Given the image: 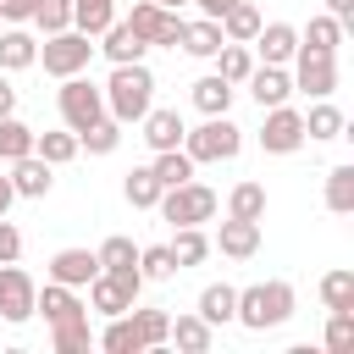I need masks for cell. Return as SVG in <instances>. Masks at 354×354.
<instances>
[{
  "instance_id": "e575fe53",
  "label": "cell",
  "mask_w": 354,
  "mask_h": 354,
  "mask_svg": "<svg viewBox=\"0 0 354 354\" xmlns=\"http://www.w3.org/2000/svg\"><path fill=\"white\" fill-rule=\"evenodd\" d=\"M22 155H33V127H22L17 116H0V160L11 166Z\"/></svg>"
},
{
  "instance_id": "7402d4cb",
  "label": "cell",
  "mask_w": 354,
  "mask_h": 354,
  "mask_svg": "<svg viewBox=\"0 0 354 354\" xmlns=\"http://www.w3.org/2000/svg\"><path fill=\"white\" fill-rule=\"evenodd\" d=\"M111 22H116V0H72V28H77V33L100 39Z\"/></svg>"
},
{
  "instance_id": "1f68e13d",
  "label": "cell",
  "mask_w": 354,
  "mask_h": 354,
  "mask_svg": "<svg viewBox=\"0 0 354 354\" xmlns=\"http://www.w3.org/2000/svg\"><path fill=\"white\" fill-rule=\"evenodd\" d=\"M33 155L50 160V166H66V160L77 155V133H72V127H66V133H33Z\"/></svg>"
},
{
  "instance_id": "7a4b0ae2",
  "label": "cell",
  "mask_w": 354,
  "mask_h": 354,
  "mask_svg": "<svg viewBox=\"0 0 354 354\" xmlns=\"http://www.w3.org/2000/svg\"><path fill=\"white\" fill-rule=\"evenodd\" d=\"M293 315V288L288 282H254V288H238V310L232 321H243L249 332H271Z\"/></svg>"
},
{
  "instance_id": "c3c4849f",
  "label": "cell",
  "mask_w": 354,
  "mask_h": 354,
  "mask_svg": "<svg viewBox=\"0 0 354 354\" xmlns=\"http://www.w3.org/2000/svg\"><path fill=\"white\" fill-rule=\"evenodd\" d=\"M17 205V188H11V177H0V216Z\"/></svg>"
},
{
  "instance_id": "44dd1931",
  "label": "cell",
  "mask_w": 354,
  "mask_h": 354,
  "mask_svg": "<svg viewBox=\"0 0 354 354\" xmlns=\"http://www.w3.org/2000/svg\"><path fill=\"white\" fill-rule=\"evenodd\" d=\"M232 94H238V88H232L227 77H216V72H210V77H199V83H194V111H199V116H227Z\"/></svg>"
},
{
  "instance_id": "f1b7e54d",
  "label": "cell",
  "mask_w": 354,
  "mask_h": 354,
  "mask_svg": "<svg viewBox=\"0 0 354 354\" xmlns=\"http://www.w3.org/2000/svg\"><path fill=\"white\" fill-rule=\"evenodd\" d=\"M299 44L304 50H326V55H337V44H343V22L326 11V17H310V28L299 33Z\"/></svg>"
},
{
  "instance_id": "f35d334b",
  "label": "cell",
  "mask_w": 354,
  "mask_h": 354,
  "mask_svg": "<svg viewBox=\"0 0 354 354\" xmlns=\"http://www.w3.org/2000/svg\"><path fill=\"white\" fill-rule=\"evenodd\" d=\"M138 271H144V282H166V277H177V260L166 243H149V249H138Z\"/></svg>"
},
{
  "instance_id": "681fc988",
  "label": "cell",
  "mask_w": 354,
  "mask_h": 354,
  "mask_svg": "<svg viewBox=\"0 0 354 354\" xmlns=\"http://www.w3.org/2000/svg\"><path fill=\"white\" fill-rule=\"evenodd\" d=\"M194 6H199V11H205V17H221V11H227V6H232V0H194Z\"/></svg>"
},
{
  "instance_id": "4316f807",
  "label": "cell",
  "mask_w": 354,
  "mask_h": 354,
  "mask_svg": "<svg viewBox=\"0 0 354 354\" xmlns=\"http://www.w3.org/2000/svg\"><path fill=\"white\" fill-rule=\"evenodd\" d=\"M149 171L160 177V188H177V183H188V177H194V160H188V149L177 144V149H155Z\"/></svg>"
},
{
  "instance_id": "8fae6325",
  "label": "cell",
  "mask_w": 354,
  "mask_h": 354,
  "mask_svg": "<svg viewBox=\"0 0 354 354\" xmlns=\"http://www.w3.org/2000/svg\"><path fill=\"white\" fill-rule=\"evenodd\" d=\"M249 94H254V105L260 111H271V105H288V94H293V72H282V66H249Z\"/></svg>"
},
{
  "instance_id": "d6a6232c",
  "label": "cell",
  "mask_w": 354,
  "mask_h": 354,
  "mask_svg": "<svg viewBox=\"0 0 354 354\" xmlns=\"http://www.w3.org/2000/svg\"><path fill=\"white\" fill-rule=\"evenodd\" d=\"M326 210L332 216H348L354 210V166H332L326 171Z\"/></svg>"
},
{
  "instance_id": "836d02e7",
  "label": "cell",
  "mask_w": 354,
  "mask_h": 354,
  "mask_svg": "<svg viewBox=\"0 0 354 354\" xmlns=\"http://www.w3.org/2000/svg\"><path fill=\"white\" fill-rule=\"evenodd\" d=\"M166 249H171V260H177V271H183V266H199V260L210 254V238H205L199 227H177V238H171Z\"/></svg>"
},
{
  "instance_id": "7c38bea8",
  "label": "cell",
  "mask_w": 354,
  "mask_h": 354,
  "mask_svg": "<svg viewBox=\"0 0 354 354\" xmlns=\"http://www.w3.org/2000/svg\"><path fill=\"white\" fill-rule=\"evenodd\" d=\"M100 277V260L88 249H55L50 254V282H66V288H88Z\"/></svg>"
},
{
  "instance_id": "d590c367",
  "label": "cell",
  "mask_w": 354,
  "mask_h": 354,
  "mask_svg": "<svg viewBox=\"0 0 354 354\" xmlns=\"http://www.w3.org/2000/svg\"><path fill=\"white\" fill-rule=\"evenodd\" d=\"M227 216L260 221V216H266V188H260V183H238V188L227 194Z\"/></svg>"
},
{
  "instance_id": "52a82bcc",
  "label": "cell",
  "mask_w": 354,
  "mask_h": 354,
  "mask_svg": "<svg viewBox=\"0 0 354 354\" xmlns=\"http://www.w3.org/2000/svg\"><path fill=\"white\" fill-rule=\"evenodd\" d=\"M293 94H310V100H326L332 88H337V55H326V50H293Z\"/></svg>"
},
{
  "instance_id": "ac0fdd59",
  "label": "cell",
  "mask_w": 354,
  "mask_h": 354,
  "mask_svg": "<svg viewBox=\"0 0 354 354\" xmlns=\"http://www.w3.org/2000/svg\"><path fill=\"white\" fill-rule=\"evenodd\" d=\"M166 343H177L183 354H205V348L216 343V326H210V321H205V315L194 310V315H177V321H171Z\"/></svg>"
},
{
  "instance_id": "f6af8a7d",
  "label": "cell",
  "mask_w": 354,
  "mask_h": 354,
  "mask_svg": "<svg viewBox=\"0 0 354 354\" xmlns=\"http://www.w3.org/2000/svg\"><path fill=\"white\" fill-rule=\"evenodd\" d=\"M39 0H0V22H28Z\"/></svg>"
},
{
  "instance_id": "5b68a950",
  "label": "cell",
  "mask_w": 354,
  "mask_h": 354,
  "mask_svg": "<svg viewBox=\"0 0 354 354\" xmlns=\"http://www.w3.org/2000/svg\"><path fill=\"white\" fill-rule=\"evenodd\" d=\"M88 55H94V39H88V33H77V28L44 33V44H39V61H44V72H50V77H72V72H83V66H88Z\"/></svg>"
},
{
  "instance_id": "8992f818",
  "label": "cell",
  "mask_w": 354,
  "mask_h": 354,
  "mask_svg": "<svg viewBox=\"0 0 354 354\" xmlns=\"http://www.w3.org/2000/svg\"><path fill=\"white\" fill-rule=\"evenodd\" d=\"M55 105H61V122H66L72 133H83L88 122H100V116H105V88H94L83 72H72V77H61Z\"/></svg>"
},
{
  "instance_id": "9a60e30c",
  "label": "cell",
  "mask_w": 354,
  "mask_h": 354,
  "mask_svg": "<svg viewBox=\"0 0 354 354\" xmlns=\"http://www.w3.org/2000/svg\"><path fill=\"white\" fill-rule=\"evenodd\" d=\"M50 160H39V155H22V160H11V188H17V199H44L50 194Z\"/></svg>"
},
{
  "instance_id": "9c48e42d",
  "label": "cell",
  "mask_w": 354,
  "mask_h": 354,
  "mask_svg": "<svg viewBox=\"0 0 354 354\" xmlns=\"http://www.w3.org/2000/svg\"><path fill=\"white\" fill-rule=\"evenodd\" d=\"M33 293H39L33 277H28L17 260H6V266H0V315H6L11 326H22V321L33 315Z\"/></svg>"
},
{
  "instance_id": "83f0119b",
  "label": "cell",
  "mask_w": 354,
  "mask_h": 354,
  "mask_svg": "<svg viewBox=\"0 0 354 354\" xmlns=\"http://www.w3.org/2000/svg\"><path fill=\"white\" fill-rule=\"evenodd\" d=\"M100 348L105 354H144V337H138L133 315H111V326L100 332Z\"/></svg>"
},
{
  "instance_id": "484cf974",
  "label": "cell",
  "mask_w": 354,
  "mask_h": 354,
  "mask_svg": "<svg viewBox=\"0 0 354 354\" xmlns=\"http://www.w3.org/2000/svg\"><path fill=\"white\" fill-rule=\"evenodd\" d=\"M343 127H348V122H343V111H337V105H326V100L304 111V138H315V144H326V138H343Z\"/></svg>"
},
{
  "instance_id": "6da1fadb",
  "label": "cell",
  "mask_w": 354,
  "mask_h": 354,
  "mask_svg": "<svg viewBox=\"0 0 354 354\" xmlns=\"http://www.w3.org/2000/svg\"><path fill=\"white\" fill-rule=\"evenodd\" d=\"M149 105H155V72H149L144 61H122V66L111 72V83H105V116H116V122L127 127V122H138Z\"/></svg>"
},
{
  "instance_id": "30bf717a",
  "label": "cell",
  "mask_w": 354,
  "mask_h": 354,
  "mask_svg": "<svg viewBox=\"0 0 354 354\" xmlns=\"http://www.w3.org/2000/svg\"><path fill=\"white\" fill-rule=\"evenodd\" d=\"M44 310V321L50 326H61V321H83L88 315V304L77 299V288H66V282H44L39 293H33V315Z\"/></svg>"
},
{
  "instance_id": "4dcf8cb0",
  "label": "cell",
  "mask_w": 354,
  "mask_h": 354,
  "mask_svg": "<svg viewBox=\"0 0 354 354\" xmlns=\"http://www.w3.org/2000/svg\"><path fill=\"white\" fill-rule=\"evenodd\" d=\"M249 66H254V55H249V44H232V39H227V44L216 50V77H227L232 88H238V83L249 77Z\"/></svg>"
},
{
  "instance_id": "e0dca14e",
  "label": "cell",
  "mask_w": 354,
  "mask_h": 354,
  "mask_svg": "<svg viewBox=\"0 0 354 354\" xmlns=\"http://www.w3.org/2000/svg\"><path fill=\"white\" fill-rule=\"evenodd\" d=\"M138 122H144V144H149V149H177V144H183V133H188L177 111H155V105H149Z\"/></svg>"
},
{
  "instance_id": "5bb4252c",
  "label": "cell",
  "mask_w": 354,
  "mask_h": 354,
  "mask_svg": "<svg viewBox=\"0 0 354 354\" xmlns=\"http://www.w3.org/2000/svg\"><path fill=\"white\" fill-rule=\"evenodd\" d=\"M216 249H221L227 260H249V254L260 249V221L227 216V221H221V232H216Z\"/></svg>"
},
{
  "instance_id": "60d3db41",
  "label": "cell",
  "mask_w": 354,
  "mask_h": 354,
  "mask_svg": "<svg viewBox=\"0 0 354 354\" xmlns=\"http://www.w3.org/2000/svg\"><path fill=\"white\" fill-rule=\"evenodd\" d=\"M28 22H39V33H61V28H72V0H39Z\"/></svg>"
},
{
  "instance_id": "2e32d148",
  "label": "cell",
  "mask_w": 354,
  "mask_h": 354,
  "mask_svg": "<svg viewBox=\"0 0 354 354\" xmlns=\"http://www.w3.org/2000/svg\"><path fill=\"white\" fill-rule=\"evenodd\" d=\"M94 50H105V55H111V66H122V61H144V50H149V44H144V39L127 28V17H122V22H111V28L100 33V44H94Z\"/></svg>"
},
{
  "instance_id": "8d00e7d4",
  "label": "cell",
  "mask_w": 354,
  "mask_h": 354,
  "mask_svg": "<svg viewBox=\"0 0 354 354\" xmlns=\"http://www.w3.org/2000/svg\"><path fill=\"white\" fill-rule=\"evenodd\" d=\"M321 304L326 310H354V271H326L321 277Z\"/></svg>"
},
{
  "instance_id": "ffe728a7",
  "label": "cell",
  "mask_w": 354,
  "mask_h": 354,
  "mask_svg": "<svg viewBox=\"0 0 354 354\" xmlns=\"http://www.w3.org/2000/svg\"><path fill=\"white\" fill-rule=\"evenodd\" d=\"M216 22H221V39H232V44H249V39L260 33V22H266V17H260L249 0H232V6H227Z\"/></svg>"
},
{
  "instance_id": "3957f363",
  "label": "cell",
  "mask_w": 354,
  "mask_h": 354,
  "mask_svg": "<svg viewBox=\"0 0 354 354\" xmlns=\"http://www.w3.org/2000/svg\"><path fill=\"white\" fill-rule=\"evenodd\" d=\"M155 210H160L171 227H199V221L216 216V188H205V183L188 177V183H177V188H160Z\"/></svg>"
},
{
  "instance_id": "4fadbf2b",
  "label": "cell",
  "mask_w": 354,
  "mask_h": 354,
  "mask_svg": "<svg viewBox=\"0 0 354 354\" xmlns=\"http://www.w3.org/2000/svg\"><path fill=\"white\" fill-rule=\"evenodd\" d=\"M249 44H254L271 66H288L293 50H299V28H293V22H260V33H254Z\"/></svg>"
},
{
  "instance_id": "ab89813d",
  "label": "cell",
  "mask_w": 354,
  "mask_h": 354,
  "mask_svg": "<svg viewBox=\"0 0 354 354\" xmlns=\"http://www.w3.org/2000/svg\"><path fill=\"white\" fill-rule=\"evenodd\" d=\"M94 260H100V271H122V266H138V249H133V238H105L94 249Z\"/></svg>"
},
{
  "instance_id": "f546056e",
  "label": "cell",
  "mask_w": 354,
  "mask_h": 354,
  "mask_svg": "<svg viewBox=\"0 0 354 354\" xmlns=\"http://www.w3.org/2000/svg\"><path fill=\"white\" fill-rule=\"evenodd\" d=\"M116 144H122V122L116 116H100V122H88L77 133V149H88V155H111Z\"/></svg>"
},
{
  "instance_id": "603a6c76",
  "label": "cell",
  "mask_w": 354,
  "mask_h": 354,
  "mask_svg": "<svg viewBox=\"0 0 354 354\" xmlns=\"http://www.w3.org/2000/svg\"><path fill=\"white\" fill-rule=\"evenodd\" d=\"M122 199H127L133 210H155V199H160V177H155L149 166H133V171L122 177Z\"/></svg>"
},
{
  "instance_id": "bcb514c9",
  "label": "cell",
  "mask_w": 354,
  "mask_h": 354,
  "mask_svg": "<svg viewBox=\"0 0 354 354\" xmlns=\"http://www.w3.org/2000/svg\"><path fill=\"white\" fill-rule=\"evenodd\" d=\"M17 111V88H11V77L0 72V116H11Z\"/></svg>"
},
{
  "instance_id": "74e56055",
  "label": "cell",
  "mask_w": 354,
  "mask_h": 354,
  "mask_svg": "<svg viewBox=\"0 0 354 354\" xmlns=\"http://www.w3.org/2000/svg\"><path fill=\"white\" fill-rule=\"evenodd\" d=\"M127 315H133V326H138L144 348H160V343H166V332H171V315H166V310H138V304H133Z\"/></svg>"
},
{
  "instance_id": "d6986e66",
  "label": "cell",
  "mask_w": 354,
  "mask_h": 354,
  "mask_svg": "<svg viewBox=\"0 0 354 354\" xmlns=\"http://www.w3.org/2000/svg\"><path fill=\"white\" fill-rule=\"evenodd\" d=\"M39 61V39L22 28H0V72H22Z\"/></svg>"
},
{
  "instance_id": "277c9868",
  "label": "cell",
  "mask_w": 354,
  "mask_h": 354,
  "mask_svg": "<svg viewBox=\"0 0 354 354\" xmlns=\"http://www.w3.org/2000/svg\"><path fill=\"white\" fill-rule=\"evenodd\" d=\"M183 149H188L194 166L199 160H232L243 149V127H232L227 116H205L194 133H183Z\"/></svg>"
},
{
  "instance_id": "b9f144b4",
  "label": "cell",
  "mask_w": 354,
  "mask_h": 354,
  "mask_svg": "<svg viewBox=\"0 0 354 354\" xmlns=\"http://www.w3.org/2000/svg\"><path fill=\"white\" fill-rule=\"evenodd\" d=\"M50 332H55V337H50L55 354H83V348H88V315H83V321H61V326H50Z\"/></svg>"
},
{
  "instance_id": "7bdbcfd3",
  "label": "cell",
  "mask_w": 354,
  "mask_h": 354,
  "mask_svg": "<svg viewBox=\"0 0 354 354\" xmlns=\"http://www.w3.org/2000/svg\"><path fill=\"white\" fill-rule=\"evenodd\" d=\"M326 348H354V310H332V321H326Z\"/></svg>"
},
{
  "instance_id": "7dc6e473",
  "label": "cell",
  "mask_w": 354,
  "mask_h": 354,
  "mask_svg": "<svg viewBox=\"0 0 354 354\" xmlns=\"http://www.w3.org/2000/svg\"><path fill=\"white\" fill-rule=\"evenodd\" d=\"M326 11H332V17H337V22H343V28H348V22H354V0H326Z\"/></svg>"
},
{
  "instance_id": "ee69618b",
  "label": "cell",
  "mask_w": 354,
  "mask_h": 354,
  "mask_svg": "<svg viewBox=\"0 0 354 354\" xmlns=\"http://www.w3.org/2000/svg\"><path fill=\"white\" fill-rule=\"evenodd\" d=\"M17 254H22V232L0 216V266H6V260H17Z\"/></svg>"
},
{
  "instance_id": "ba28073f",
  "label": "cell",
  "mask_w": 354,
  "mask_h": 354,
  "mask_svg": "<svg viewBox=\"0 0 354 354\" xmlns=\"http://www.w3.org/2000/svg\"><path fill=\"white\" fill-rule=\"evenodd\" d=\"M299 144H304V111L271 105V111H266V127H260V149H266V155H293Z\"/></svg>"
},
{
  "instance_id": "cb8c5ba5",
  "label": "cell",
  "mask_w": 354,
  "mask_h": 354,
  "mask_svg": "<svg viewBox=\"0 0 354 354\" xmlns=\"http://www.w3.org/2000/svg\"><path fill=\"white\" fill-rule=\"evenodd\" d=\"M232 310H238V288H232V282H210V288L199 293V315H205L210 326H227Z\"/></svg>"
},
{
  "instance_id": "f907efd6",
  "label": "cell",
  "mask_w": 354,
  "mask_h": 354,
  "mask_svg": "<svg viewBox=\"0 0 354 354\" xmlns=\"http://www.w3.org/2000/svg\"><path fill=\"white\" fill-rule=\"evenodd\" d=\"M155 6H166V11H177V6H188V0H155Z\"/></svg>"
},
{
  "instance_id": "d4e9b609",
  "label": "cell",
  "mask_w": 354,
  "mask_h": 354,
  "mask_svg": "<svg viewBox=\"0 0 354 354\" xmlns=\"http://www.w3.org/2000/svg\"><path fill=\"white\" fill-rule=\"evenodd\" d=\"M227 39H221V22L216 17H199V22H183V50L188 55H216Z\"/></svg>"
}]
</instances>
